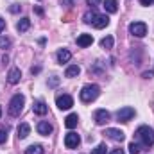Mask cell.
Returning a JSON list of instances; mask_svg holds the SVG:
<instances>
[{
	"mask_svg": "<svg viewBox=\"0 0 154 154\" xmlns=\"http://www.w3.org/2000/svg\"><path fill=\"white\" fill-rule=\"evenodd\" d=\"M134 136H136V140H140V142H142V145H143V147H152V143H154V131L151 129V127H147V125L138 127V129H136V133H134Z\"/></svg>",
	"mask_w": 154,
	"mask_h": 154,
	"instance_id": "cell-1",
	"label": "cell"
},
{
	"mask_svg": "<svg viewBox=\"0 0 154 154\" xmlns=\"http://www.w3.org/2000/svg\"><path fill=\"white\" fill-rule=\"evenodd\" d=\"M99 93H100V88H99L97 84H86V86L81 90L79 97H81V100H82L84 104H88V102L95 100V99L99 97Z\"/></svg>",
	"mask_w": 154,
	"mask_h": 154,
	"instance_id": "cell-2",
	"label": "cell"
},
{
	"mask_svg": "<svg viewBox=\"0 0 154 154\" xmlns=\"http://www.w3.org/2000/svg\"><path fill=\"white\" fill-rule=\"evenodd\" d=\"M23 104H25V97L22 95V93H16L13 99H11V102H9V115L11 116H20L22 113V109H23Z\"/></svg>",
	"mask_w": 154,
	"mask_h": 154,
	"instance_id": "cell-3",
	"label": "cell"
},
{
	"mask_svg": "<svg viewBox=\"0 0 154 154\" xmlns=\"http://www.w3.org/2000/svg\"><path fill=\"white\" fill-rule=\"evenodd\" d=\"M129 32H131L133 36H136V38H143V36L147 34V25H145L143 22H133V23L129 25Z\"/></svg>",
	"mask_w": 154,
	"mask_h": 154,
	"instance_id": "cell-4",
	"label": "cell"
},
{
	"mask_svg": "<svg viewBox=\"0 0 154 154\" xmlns=\"http://www.w3.org/2000/svg\"><path fill=\"white\" fill-rule=\"evenodd\" d=\"M133 116H134V109H133L131 106L120 108V109L116 111V118H118V122H129Z\"/></svg>",
	"mask_w": 154,
	"mask_h": 154,
	"instance_id": "cell-5",
	"label": "cell"
},
{
	"mask_svg": "<svg viewBox=\"0 0 154 154\" xmlns=\"http://www.w3.org/2000/svg\"><path fill=\"white\" fill-rule=\"evenodd\" d=\"M56 104H57L59 109H70V108L74 106V99H72L70 95H59V97L56 99Z\"/></svg>",
	"mask_w": 154,
	"mask_h": 154,
	"instance_id": "cell-6",
	"label": "cell"
},
{
	"mask_svg": "<svg viewBox=\"0 0 154 154\" xmlns=\"http://www.w3.org/2000/svg\"><path fill=\"white\" fill-rule=\"evenodd\" d=\"M109 140H113V142H124L125 140V134H124V131H120V129H113V127H109V129H106V133H104Z\"/></svg>",
	"mask_w": 154,
	"mask_h": 154,
	"instance_id": "cell-7",
	"label": "cell"
},
{
	"mask_svg": "<svg viewBox=\"0 0 154 154\" xmlns=\"http://www.w3.org/2000/svg\"><path fill=\"white\" fill-rule=\"evenodd\" d=\"M79 143H81V138H79L77 133H68V134L65 136V145H66V149H77Z\"/></svg>",
	"mask_w": 154,
	"mask_h": 154,
	"instance_id": "cell-8",
	"label": "cell"
},
{
	"mask_svg": "<svg viewBox=\"0 0 154 154\" xmlns=\"http://www.w3.org/2000/svg\"><path fill=\"white\" fill-rule=\"evenodd\" d=\"M91 25H93L95 29H104V27H108V25H109V18H108L106 14H95V18H93V22H91Z\"/></svg>",
	"mask_w": 154,
	"mask_h": 154,
	"instance_id": "cell-9",
	"label": "cell"
},
{
	"mask_svg": "<svg viewBox=\"0 0 154 154\" xmlns=\"http://www.w3.org/2000/svg\"><path fill=\"white\" fill-rule=\"evenodd\" d=\"M108 120H109V113L106 109H97L95 111V124L97 125H104Z\"/></svg>",
	"mask_w": 154,
	"mask_h": 154,
	"instance_id": "cell-10",
	"label": "cell"
},
{
	"mask_svg": "<svg viewBox=\"0 0 154 154\" xmlns=\"http://www.w3.org/2000/svg\"><path fill=\"white\" fill-rule=\"evenodd\" d=\"M20 77H22L20 68H11L9 74H7V82L9 84H16V82H20Z\"/></svg>",
	"mask_w": 154,
	"mask_h": 154,
	"instance_id": "cell-11",
	"label": "cell"
},
{
	"mask_svg": "<svg viewBox=\"0 0 154 154\" xmlns=\"http://www.w3.org/2000/svg\"><path fill=\"white\" fill-rule=\"evenodd\" d=\"M93 43V36L91 34H81L79 38H77V45L81 47V48H86V47H90Z\"/></svg>",
	"mask_w": 154,
	"mask_h": 154,
	"instance_id": "cell-12",
	"label": "cell"
},
{
	"mask_svg": "<svg viewBox=\"0 0 154 154\" xmlns=\"http://www.w3.org/2000/svg\"><path fill=\"white\" fill-rule=\"evenodd\" d=\"M36 129H38V133L41 134V136H48V134L52 133V125H50L48 122H45V120H41V122H39Z\"/></svg>",
	"mask_w": 154,
	"mask_h": 154,
	"instance_id": "cell-13",
	"label": "cell"
},
{
	"mask_svg": "<svg viewBox=\"0 0 154 154\" xmlns=\"http://www.w3.org/2000/svg\"><path fill=\"white\" fill-rule=\"evenodd\" d=\"M70 57H72V52L70 50H66V48H61L59 52H57V63H68L70 61Z\"/></svg>",
	"mask_w": 154,
	"mask_h": 154,
	"instance_id": "cell-14",
	"label": "cell"
},
{
	"mask_svg": "<svg viewBox=\"0 0 154 154\" xmlns=\"http://www.w3.org/2000/svg\"><path fill=\"white\" fill-rule=\"evenodd\" d=\"M47 109H48V108H47V104H45L43 100H36V102L32 104V111H34L36 115H45Z\"/></svg>",
	"mask_w": 154,
	"mask_h": 154,
	"instance_id": "cell-15",
	"label": "cell"
},
{
	"mask_svg": "<svg viewBox=\"0 0 154 154\" xmlns=\"http://www.w3.org/2000/svg\"><path fill=\"white\" fill-rule=\"evenodd\" d=\"M29 134H31V125H29V124H20V125H18V138L23 140V138H27Z\"/></svg>",
	"mask_w": 154,
	"mask_h": 154,
	"instance_id": "cell-16",
	"label": "cell"
},
{
	"mask_svg": "<svg viewBox=\"0 0 154 154\" xmlns=\"http://www.w3.org/2000/svg\"><path fill=\"white\" fill-rule=\"evenodd\" d=\"M77 122H79V116H77L75 113H72V115H68L65 118V125H66L68 129H74L77 125Z\"/></svg>",
	"mask_w": 154,
	"mask_h": 154,
	"instance_id": "cell-17",
	"label": "cell"
},
{
	"mask_svg": "<svg viewBox=\"0 0 154 154\" xmlns=\"http://www.w3.org/2000/svg\"><path fill=\"white\" fill-rule=\"evenodd\" d=\"M29 27H31V20H29V18H22V20L16 23V29H18V32H25Z\"/></svg>",
	"mask_w": 154,
	"mask_h": 154,
	"instance_id": "cell-18",
	"label": "cell"
},
{
	"mask_svg": "<svg viewBox=\"0 0 154 154\" xmlns=\"http://www.w3.org/2000/svg\"><path fill=\"white\" fill-rule=\"evenodd\" d=\"M104 7L108 13H116L118 11V2L116 0H104Z\"/></svg>",
	"mask_w": 154,
	"mask_h": 154,
	"instance_id": "cell-19",
	"label": "cell"
},
{
	"mask_svg": "<svg viewBox=\"0 0 154 154\" xmlns=\"http://www.w3.org/2000/svg\"><path fill=\"white\" fill-rule=\"evenodd\" d=\"M79 74H81V68H79L77 65H70V66L66 68V72H65L66 77H77Z\"/></svg>",
	"mask_w": 154,
	"mask_h": 154,
	"instance_id": "cell-20",
	"label": "cell"
},
{
	"mask_svg": "<svg viewBox=\"0 0 154 154\" xmlns=\"http://www.w3.org/2000/svg\"><path fill=\"white\" fill-rule=\"evenodd\" d=\"M25 154H43V147L41 145H31L25 149Z\"/></svg>",
	"mask_w": 154,
	"mask_h": 154,
	"instance_id": "cell-21",
	"label": "cell"
},
{
	"mask_svg": "<svg viewBox=\"0 0 154 154\" xmlns=\"http://www.w3.org/2000/svg\"><path fill=\"white\" fill-rule=\"evenodd\" d=\"M100 47H102V48H111V47H113V38H111V36L102 38L100 39Z\"/></svg>",
	"mask_w": 154,
	"mask_h": 154,
	"instance_id": "cell-22",
	"label": "cell"
},
{
	"mask_svg": "<svg viewBox=\"0 0 154 154\" xmlns=\"http://www.w3.org/2000/svg\"><path fill=\"white\" fill-rule=\"evenodd\" d=\"M106 149H108V147H106L104 143H99V145L91 151V154H106Z\"/></svg>",
	"mask_w": 154,
	"mask_h": 154,
	"instance_id": "cell-23",
	"label": "cell"
},
{
	"mask_svg": "<svg viewBox=\"0 0 154 154\" xmlns=\"http://www.w3.org/2000/svg\"><path fill=\"white\" fill-rule=\"evenodd\" d=\"M95 14H97L95 11H88V13L84 14V23H91V22H93V18H95Z\"/></svg>",
	"mask_w": 154,
	"mask_h": 154,
	"instance_id": "cell-24",
	"label": "cell"
},
{
	"mask_svg": "<svg viewBox=\"0 0 154 154\" xmlns=\"http://www.w3.org/2000/svg\"><path fill=\"white\" fill-rule=\"evenodd\" d=\"M129 154H140V145L134 143V142H131L129 143Z\"/></svg>",
	"mask_w": 154,
	"mask_h": 154,
	"instance_id": "cell-25",
	"label": "cell"
},
{
	"mask_svg": "<svg viewBox=\"0 0 154 154\" xmlns=\"http://www.w3.org/2000/svg\"><path fill=\"white\" fill-rule=\"evenodd\" d=\"M7 140V131H4V129H0V143H4Z\"/></svg>",
	"mask_w": 154,
	"mask_h": 154,
	"instance_id": "cell-26",
	"label": "cell"
},
{
	"mask_svg": "<svg viewBox=\"0 0 154 154\" xmlns=\"http://www.w3.org/2000/svg\"><path fill=\"white\" fill-rule=\"evenodd\" d=\"M9 45H11V41H9L7 38H0V47L5 48V47H9Z\"/></svg>",
	"mask_w": 154,
	"mask_h": 154,
	"instance_id": "cell-27",
	"label": "cell"
},
{
	"mask_svg": "<svg viewBox=\"0 0 154 154\" xmlns=\"http://www.w3.org/2000/svg\"><path fill=\"white\" fill-rule=\"evenodd\" d=\"M99 4H100V0H88V5H91V7H95Z\"/></svg>",
	"mask_w": 154,
	"mask_h": 154,
	"instance_id": "cell-28",
	"label": "cell"
},
{
	"mask_svg": "<svg viewBox=\"0 0 154 154\" xmlns=\"http://www.w3.org/2000/svg\"><path fill=\"white\" fill-rule=\"evenodd\" d=\"M140 4H142V5H152L154 0H140Z\"/></svg>",
	"mask_w": 154,
	"mask_h": 154,
	"instance_id": "cell-29",
	"label": "cell"
},
{
	"mask_svg": "<svg viewBox=\"0 0 154 154\" xmlns=\"http://www.w3.org/2000/svg\"><path fill=\"white\" fill-rule=\"evenodd\" d=\"M4 29H5V20H2V18H0V32H2Z\"/></svg>",
	"mask_w": 154,
	"mask_h": 154,
	"instance_id": "cell-30",
	"label": "cell"
},
{
	"mask_svg": "<svg viewBox=\"0 0 154 154\" xmlns=\"http://www.w3.org/2000/svg\"><path fill=\"white\" fill-rule=\"evenodd\" d=\"M111 154H125V152H124L122 149H113V151H111Z\"/></svg>",
	"mask_w": 154,
	"mask_h": 154,
	"instance_id": "cell-31",
	"label": "cell"
},
{
	"mask_svg": "<svg viewBox=\"0 0 154 154\" xmlns=\"http://www.w3.org/2000/svg\"><path fill=\"white\" fill-rule=\"evenodd\" d=\"M57 82H59V79H57V77H54V79H52V81H50V84H52V86H56V84H57Z\"/></svg>",
	"mask_w": 154,
	"mask_h": 154,
	"instance_id": "cell-32",
	"label": "cell"
},
{
	"mask_svg": "<svg viewBox=\"0 0 154 154\" xmlns=\"http://www.w3.org/2000/svg\"><path fill=\"white\" fill-rule=\"evenodd\" d=\"M143 77H145V79H149V77H152V72H145V74H143Z\"/></svg>",
	"mask_w": 154,
	"mask_h": 154,
	"instance_id": "cell-33",
	"label": "cell"
},
{
	"mask_svg": "<svg viewBox=\"0 0 154 154\" xmlns=\"http://www.w3.org/2000/svg\"><path fill=\"white\" fill-rule=\"evenodd\" d=\"M0 116H2V108H0Z\"/></svg>",
	"mask_w": 154,
	"mask_h": 154,
	"instance_id": "cell-34",
	"label": "cell"
}]
</instances>
